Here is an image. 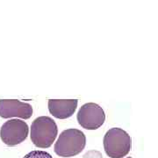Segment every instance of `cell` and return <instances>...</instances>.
<instances>
[{"label": "cell", "instance_id": "6da1fadb", "mask_svg": "<svg viewBox=\"0 0 158 158\" xmlns=\"http://www.w3.org/2000/svg\"><path fill=\"white\" fill-rule=\"evenodd\" d=\"M86 137L81 130L69 128L64 130L59 135L55 144V153L62 157H71L85 149Z\"/></svg>", "mask_w": 158, "mask_h": 158}, {"label": "cell", "instance_id": "7a4b0ae2", "mask_svg": "<svg viewBox=\"0 0 158 158\" xmlns=\"http://www.w3.org/2000/svg\"><path fill=\"white\" fill-rule=\"evenodd\" d=\"M58 135L56 121L50 117L40 116L33 121L31 126V141L34 146L40 148L51 147Z\"/></svg>", "mask_w": 158, "mask_h": 158}, {"label": "cell", "instance_id": "3957f363", "mask_svg": "<svg viewBox=\"0 0 158 158\" xmlns=\"http://www.w3.org/2000/svg\"><path fill=\"white\" fill-rule=\"evenodd\" d=\"M132 139L125 130L113 127L104 137V148L109 157L123 158L130 152Z\"/></svg>", "mask_w": 158, "mask_h": 158}, {"label": "cell", "instance_id": "277c9868", "mask_svg": "<svg viewBox=\"0 0 158 158\" xmlns=\"http://www.w3.org/2000/svg\"><path fill=\"white\" fill-rule=\"evenodd\" d=\"M29 133L27 122L18 118H11L2 125L0 138L7 146H16L25 141Z\"/></svg>", "mask_w": 158, "mask_h": 158}, {"label": "cell", "instance_id": "5b68a950", "mask_svg": "<svg viewBox=\"0 0 158 158\" xmlns=\"http://www.w3.org/2000/svg\"><path fill=\"white\" fill-rule=\"evenodd\" d=\"M79 125L87 130H96L102 127L106 120L103 108L95 103H87L82 106L77 113Z\"/></svg>", "mask_w": 158, "mask_h": 158}, {"label": "cell", "instance_id": "8992f818", "mask_svg": "<svg viewBox=\"0 0 158 158\" xmlns=\"http://www.w3.org/2000/svg\"><path fill=\"white\" fill-rule=\"evenodd\" d=\"M33 115V107L28 103L17 99H0V117L10 118L12 117L28 119Z\"/></svg>", "mask_w": 158, "mask_h": 158}, {"label": "cell", "instance_id": "52a82bcc", "mask_svg": "<svg viewBox=\"0 0 158 158\" xmlns=\"http://www.w3.org/2000/svg\"><path fill=\"white\" fill-rule=\"evenodd\" d=\"M77 104V99H49L48 111L55 118L65 119L75 113Z\"/></svg>", "mask_w": 158, "mask_h": 158}, {"label": "cell", "instance_id": "ba28073f", "mask_svg": "<svg viewBox=\"0 0 158 158\" xmlns=\"http://www.w3.org/2000/svg\"><path fill=\"white\" fill-rule=\"evenodd\" d=\"M23 158H53L49 153L42 150H34L27 154Z\"/></svg>", "mask_w": 158, "mask_h": 158}, {"label": "cell", "instance_id": "9c48e42d", "mask_svg": "<svg viewBox=\"0 0 158 158\" xmlns=\"http://www.w3.org/2000/svg\"><path fill=\"white\" fill-rule=\"evenodd\" d=\"M127 158H131V157H127Z\"/></svg>", "mask_w": 158, "mask_h": 158}]
</instances>
